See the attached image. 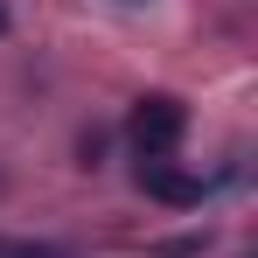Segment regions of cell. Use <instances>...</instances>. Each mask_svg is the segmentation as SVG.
Segmentation results:
<instances>
[{
	"mask_svg": "<svg viewBox=\"0 0 258 258\" xmlns=\"http://www.w3.org/2000/svg\"><path fill=\"white\" fill-rule=\"evenodd\" d=\"M181 133H188V105L168 98V91H147L126 112V140L140 147V161H168L174 147H181Z\"/></svg>",
	"mask_w": 258,
	"mask_h": 258,
	"instance_id": "6da1fadb",
	"label": "cell"
},
{
	"mask_svg": "<svg viewBox=\"0 0 258 258\" xmlns=\"http://www.w3.org/2000/svg\"><path fill=\"white\" fill-rule=\"evenodd\" d=\"M140 188L154 203H168V210H196L203 203V181L188 168H174V161H140Z\"/></svg>",
	"mask_w": 258,
	"mask_h": 258,
	"instance_id": "7a4b0ae2",
	"label": "cell"
},
{
	"mask_svg": "<svg viewBox=\"0 0 258 258\" xmlns=\"http://www.w3.org/2000/svg\"><path fill=\"white\" fill-rule=\"evenodd\" d=\"M0 258H70V251L42 244V237H0Z\"/></svg>",
	"mask_w": 258,
	"mask_h": 258,
	"instance_id": "3957f363",
	"label": "cell"
},
{
	"mask_svg": "<svg viewBox=\"0 0 258 258\" xmlns=\"http://www.w3.org/2000/svg\"><path fill=\"white\" fill-rule=\"evenodd\" d=\"M77 154H84V168H98V154H105V133L91 126V133H84V140H77Z\"/></svg>",
	"mask_w": 258,
	"mask_h": 258,
	"instance_id": "277c9868",
	"label": "cell"
},
{
	"mask_svg": "<svg viewBox=\"0 0 258 258\" xmlns=\"http://www.w3.org/2000/svg\"><path fill=\"white\" fill-rule=\"evenodd\" d=\"M0 35H7V7H0Z\"/></svg>",
	"mask_w": 258,
	"mask_h": 258,
	"instance_id": "5b68a950",
	"label": "cell"
}]
</instances>
